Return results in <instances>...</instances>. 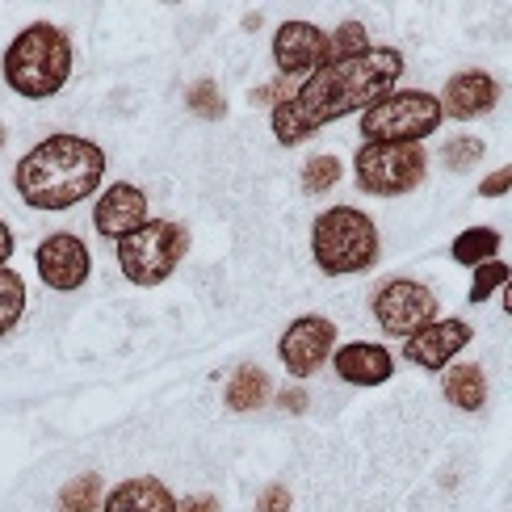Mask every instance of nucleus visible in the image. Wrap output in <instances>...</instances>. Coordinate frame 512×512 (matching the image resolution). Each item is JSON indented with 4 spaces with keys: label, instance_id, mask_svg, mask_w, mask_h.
I'll return each mask as SVG.
<instances>
[{
    "label": "nucleus",
    "instance_id": "nucleus-1",
    "mask_svg": "<svg viewBox=\"0 0 512 512\" xmlns=\"http://www.w3.org/2000/svg\"><path fill=\"white\" fill-rule=\"evenodd\" d=\"M403 76V55L395 47H370L349 59H332L315 68L298 93L273 105V139L282 147H298L319 135L328 122L370 110L378 97H387Z\"/></svg>",
    "mask_w": 512,
    "mask_h": 512
},
{
    "label": "nucleus",
    "instance_id": "nucleus-2",
    "mask_svg": "<svg viewBox=\"0 0 512 512\" xmlns=\"http://www.w3.org/2000/svg\"><path fill=\"white\" fill-rule=\"evenodd\" d=\"M105 177V152L84 135H51L17 160V198L30 210H68L93 198Z\"/></svg>",
    "mask_w": 512,
    "mask_h": 512
},
{
    "label": "nucleus",
    "instance_id": "nucleus-3",
    "mask_svg": "<svg viewBox=\"0 0 512 512\" xmlns=\"http://www.w3.org/2000/svg\"><path fill=\"white\" fill-rule=\"evenodd\" d=\"M0 76L26 101L59 97L63 84L72 80V38L59 26H51V21H30L9 42L5 59H0Z\"/></svg>",
    "mask_w": 512,
    "mask_h": 512
},
{
    "label": "nucleus",
    "instance_id": "nucleus-4",
    "mask_svg": "<svg viewBox=\"0 0 512 512\" xmlns=\"http://www.w3.org/2000/svg\"><path fill=\"white\" fill-rule=\"evenodd\" d=\"M311 252L319 273L328 277H349V273H366L378 265V227L366 210L357 206H332L315 219L311 227Z\"/></svg>",
    "mask_w": 512,
    "mask_h": 512
},
{
    "label": "nucleus",
    "instance_id": "nucleus-5",
    "mask_svg": "<svg viewBox=\"0 0 512 512\" xmlns=\"http://www.w3.org/2000/svg\"><path fill=\"white\" fill-rule=\"evenodd\" d=\"M114 252H118V269L126 282L147 290L177 273V265L189 256V231L173 219H147L131 236H122Z\"/></svg>",
    "mask_w": 512,
    "mask_h": 512
},
{
    "label": "nucleus",
    "instance_id": "nucleus-6",
    "mask_svg": "<svg viewBox=\"0 0 512 512\" xmlns=\"http://www.w3.org/2000/svg\"><path fill=\"white\" fill-rule=\"evenodd\" d=\"M441 126V101L424 89H391L361 110L366 143H424Z\"/></svg>",
    "mask_w": 512,
    "mask_h": 512
},
{
    "label": "nucleus",
    "instance_id": "nucleus-7",
    "mask_svg": "<svg viewBox=\"0 0 512 512\" xmlns=\"http://www.w3.org/2000/svg\"><path fill=\"white\" fill-rule=\"evenodd\" d=\"M429 173V152L424 143H361L353 156V181L374 198H399Z\"/></svg>",
    "mask_w": 512,
    "mask_h": 512
},
{
    "label": "nucleus",
    "instance_id": "nucleus-8",
    "mask_svg": "<svg viewBox=\"0 0 512 512\" xmlns=\"http://www.w3.org/2000/svg\"><path fill=\"white\" fill-rule=\"evenodd\" d=\"M370 311L382 324V332L408 340L412 332H420L424 324L437 319V294L424 282H412V277H391V282H382L374 290Z\"/></svg>",
    "mask_w": 512,
    "mask_h": 512
},
{
    "label": "nucleus",
    "instance_id": "nucleus-9",
    "mask_svg": "<svg viewBox=\"0 0 512 512\" xmlns=\"http://www.w3.org/2000/svg\"><path fill=\"white\" fill-rule=\"evenodd\" d=\"M336 353V324L324 315H298L277 340V357L290 378H311Z\"/></svg>",
    "mask_w": 512,
    "mask_h": 512
},
{
    "label": "nucleus",
    "instance_id": "nucleus-10",
    "mask_svg": "<svg viewBox=\"0 0 512 512\" xmlns=\"http://www.w3.org/2000/svg\"><path fill=\"white\" fill-rule=\"evenodd\" d=\"M34 265H38L42 286H51L59 294H72V290H80L84 282H89L93 256H89V248H84L80 236H72V231H55V236H47L38 244Z\"/></svg>",
    "mask_w": 512,
    "mask_h": 512
},
{
    "label": "nucleus",
    "instance_id": "nucleus-11",
    "mask_svg": "<svg viewBox=\"0 0 512 512\" xmlns=\"http://www.w3.org/2000/svg\"><path fill=\"white\" fill-rule=\"evenodd\" d=\"M273 63L277 76H311L328 63V34L311 21H282L273 30Z\"/></svg>",
    "mask_w": 512,
    "mask_h": 512
},
{
    "label": "nucleus",
    "instance_id": "nucleus-12",
    "mask_svg": "<svg viewBox=\"0 0 512 512\" xmlns=\"http://www.w3.org/2000/svg\"><path fill=\"white\" fill-rule=\"evenodd\" d=\"M471 336H475V328L466 324V319H433V324H424L420 332H412L403 340V361L441 374L466 345H471Z\"/></svg>",
    "mask_w": 512,
    "mask_h": 512
},
{
    "label": "nucleus",
    "instance_id": "nucleus-13",
    "mask_svg": "<svg viewBox=\"0 0 512 512\" xmlns=\"http://www.w3.org/2000/svg\"><path fill=\"white\" fill-rule=\"evenodd\" d=\"M147 223V194L139 185L131 181H114L105 194L97 198L93 206V227H97V236L105 240H122V236H131L135 227Z\"/></svg>",
    "mask_w": 512,
    "mask_h": 512
},
{
    "label": "nucleus",
    "instance_id": "nucleus-14",
    "mask_svg": "<svg viewBox=\"0 0 512 512\" xmlns=\"http://www.w3.org/2000/svg\"><path fill=\"white\" fill-rule=\"evenodd\" d=\"M437 101H441V118L450 114L454 122H471L500 101V84H496V76L471 68V72H458V76L445 80Z\"/></svg>",
    "mask_w": 512,
    "mask_h": 512
},
{
    "label": "nucleus",
    "instance_id": "nucleus-15",
    "mask_svg": "<svg viewBox=\"0 0 512 512\" xmlns=\"http://www.w3.org/2000/svg\"><path fill=\"white\" fill-rule=\"evenodd\" d=\"M332 366H336L340 382H349V387H382V382L395 378V357L382 345H370V340L340 345L332 353Z\"/></svg>",
    "mask_w": 512,
    "mask_h": 512
},
{
    "label": "nucleus",
    "instance_id": "nucleus-16",
    "mask_svg": "<svg viewBox=\"0 0 512 512\" xmlns=\"http://www.w3.org/2000/svg\"><path fill=\"white\" fill-rule=\"evenodd\" d=\"M101 512H177V496L152 475L118 483L110 496L101 500Z\"/></svg>",
    "mask_w": 512,
    "mask_h": 512
},
{
    "label": "nucleus",
    "instance_id": "nucleus-17",
    "mask_svg": "<svg viewBox=\"0 0 512 512\" xmlns=\"http://www.w3.org/2000/svg\"><path fill=\"white\" fill-rule=\"evenodd\" d=\"M441 391L445 399L462 412H479L487 403V378L479 366H445L441 370Z\"/></svg>",
    "mask_w": 512,
    "mask_h": 512
},
{
    "label": "nucleus",
    "instance_id": "nucleus-18",
    "mask_svg": "<svg viewBox=\"0 0 512 512\" xmlns=\"http://www.w3.org/2000/svg\"><path fill=\"white\" fill-rule=\"evenodd\" d=\"M269 403V374L261 366H240L227 382V408L231 412H256Z\"/></svg>",
    "mask_w": 512,
    "mask_h": 512
},
{
    "label": "nucleus",
    "instance_id": "nucleus-19",
    "mask_svg": "<svg viewBox=\"0 0 512 512\" xmlns=\"http://www.w3.org/2000/svg\"><path fill=\"white\" fill-rule=\"evenodd\" d=\"M496 252H500V231H492V227H466V231H458L454 244H450L454 261L471 265V269L496 261Z\"/></svg>",
    "mask_w": 512,
    "mask_h": 512
},
{
    "label": "nucleus",
    "instance_id": "nucleus-20",
    "mask_svg": "<svg viewBox=\"0 0 512 512\" xmlns=\"http://www.w3.org/2000/svg\"><path fill=\"white\" fill-rule=\"evenodd\" d=\"M26 277H21L17 269H0V336H9L17 324H21V315H26Z\"/></svg>",
    "mask_w": 512,
    "mask_h": 512
},
{
    "label": "nucleus",
    "instance_id": "nucleus-21",
    "mask_svg": "<svg viewBox=\"0 0 512 512\" xmlns=\"http://www.w3.org/2000/svg\"><path fill=\"white\" fill-rule=\"evenodd\" d=\"M101 500H105L101 475H97V471H84V475H76V479L59 492L55 512H101Z\"/></svg>",
    "mask_w": 512,
    "mask_h": 512
},
{
    "label": "nucleus",
    "instance_id": "nucleus-22",
    "mask_svg": "<svg viewBox=\"0 0 512 512\" xmlns=\"http://www.w3.org/2000/svg\"><path fill=\"white\" fill-rule=\"evenodd\" d=\"M345 177V164H340L336 156H315L303 164V189L307 194H328V189Z\"/></svg>",
    "mask_w": 512,
    "mask_h": 512
},
{
    "label": "nucleus",
    "instance_id": "nucleus-23",
    "mask_svg": "<svg viewBox=\"0 0 512 512\" xmlns=\"http://www.w3.org/2000/svg\"><path fill=\"white\" fill-rule=\"evenodd\" d=\"M185 105H189V110H194L198 118H206V122L227 118V101H223V93H219V84H215V80H198L194 89H189Z\"/></svg>",
    "mask_w": 512,
    "mask_h": 512
},
{
    "label": "nucleus",
    "instance_id": "nucleus-24",
    "mask_svg": "<svg viewBox=\"0 0 512 512\" xmlns=\"http://www.w3.org/2000/svg\"><path fill=\"white\" fill-rule=\"evenodd\" d=\"M361 51H370V38H366V26H361V21H345V26H336V34L328 38V63L361 55Z\"/></svg>",
    "mask_w": 512,
    "mask_h": 512
},
{
    "label": "nucleus",
    "instance_id": "nucleus-25",
    "mask_svg": "<svg viewBox=\"0 0 512 512\" xmlns=\"http://www.w3.org/2000/svg\"><path fill=\"white\" fill-rule=\"evenodd\" d=\"M483 139H471V135H462V139H450L441 147V160H445V168H454V173H466V168H475L479 160H483Z\"/></svg>",
    "mask_w": 512,
    "mask_h": 512
},
{
    "label": "nucleus",
    "instance_id": "nucleus-26",
    "mask_svg": "<svg viewBox=\"0 0 512 512\" xmlns=\"http://www.w3.org/2000/svg\"><path fill=\"white\" fill-rule=\"evenodd\" d=\"M500 286H508V265L504 261H487V265H475V277H471V303H487Z\"/></svg>",
    "mask_w": 512,
    "mask_h": 512
},
{
    "label": "nucleus",
    "instance_id": "nucleus-27",
    "mask_svg": "<svg viewBox=\"0 0 512 512\" xmlns=\"http://www.w3.org/2000/svg\"><path fill=\"white\" fill-rule=\"evenodd\" d=\"M256 512H290V492L282 483H269L261 500H256Z\"/></svg>",
    "mask_w": 512,
    "mask_h": 512
},
{
    "label": "nucleus",
    "instance_id": "nucleus-28",
    "mask_svg": "<svg viewBox=\"0 0 512 512\" xmlns=\"http://www.w3.org/2000/svg\"><path fill=\"white\" fill-rule=\"evenodd\" d=\"M508 185H512V173H508V168H496V173H487V177H483L479 198H504V194H508Z\"/></svg>",
    "mask_w": 512,
    "mask_h": 512
},
{
    "label": "nucleus",
    "instance_id": "nucleus-29",
    "mask_svg": "<svg viewBox=\"0 0 512 512\" xmlns=\"http://www.w3.org/2000/svg\"><path fill=\"white\" fill-rule=\"evenodd\" d=\"M282 101H286L282 76H277V80H269V84H261V89L252 93V105H265V110H273V105H282Z\"/></svg>",
    "mask_w": 512,
    "mask_h": 512
},
{
    "label": "nucleus",
    "instance_id": "nucleus-30",
    "mask_svg": "<svg viewBox=\"0 0 512 512\" xmlns=\"http://www.w3.org/2000/svg\"><path fill=\"white\" fill-rule=\"evenodd\" d=\"M277 408L290 412V416H303V412H307V391H303V387L282 391V395H277Z\"/></svg>",
    "mask_w": 512,
    "mask_h": 512
},
{
    "label": "nucleus",
    "instance_id": "nucleus-31",
    "mask_svg": "<svg viewBox=\"0 0 512 512\" xmlns=\"http://www.w3.org/2000/svg\"><path fill=\"white\" fill-rule=\"evenodd\" d=\"M177 512H223V504L215 496H189L177 504Z\"/></svg>",
    "mask_w": 512,
    "mask_h": 512
},
{
    "label": "nucleus",
    "instance_id": "nucleus-32",
    "mask_svg": "<svg viewBox=\"0 0 512 512\" xmlns=\"http://www.w3.org/2000/svg\"><path fill=\"white\" fill-rule=\"evenodd\" d=\"M13 227L5 223V219H0V269H5V261H9V256H13Z\"/></svg>",
    "mask_w": 512,
    "mask_h": 512
},
{
    "label": "nucleus",
    "instance_id": "nucleus-33",
    "mask_svg": "<svg viewBox=\"0 0 512 512\" xmlns=\"http://www.w3.org/2000/svg\"><path fill=\"white\" fill-rule=\"evenodd\" d=\"M5 139H9V131H5V122H0V152H5Z\"/></svg>",
    "mask_w": 512,
    "mask_h": 512
}]
</instances>
